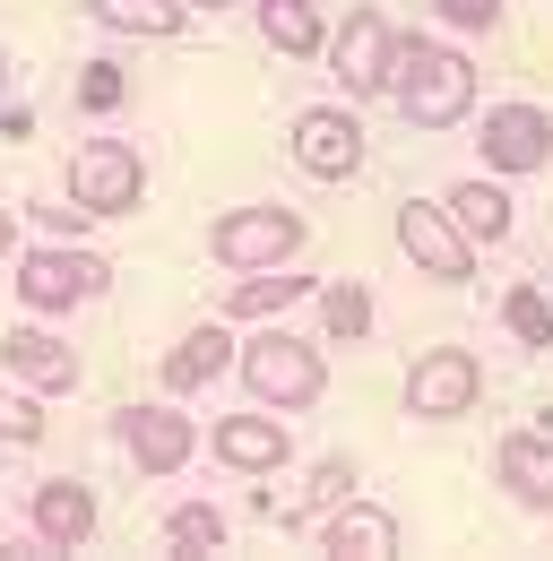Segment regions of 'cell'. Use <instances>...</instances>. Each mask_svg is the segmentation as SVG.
<instances>
[{
    "label": "cell",
    "mask_w": 553,
    "mask_h": 561,
    "mask_svg": "<svg viewBox=\"0 0 553 561\" xmlns=\"http://www.w3.org/2000/svg\"><path fill=\"white\" fill-rule=\"evenodd\" d=\"M390 95H398V113H407L415 130H450L476 104V70L450 44H398L390 53Z\"/></svg>",
    "instance_id": "1"
},
{
    "label": "cell",
    "mask_w": 553,
    "mask_h": 561,
    "mask_svg": "<svg viewBox=\"0 0 553 561\" xmlns=\"http://www.w3.org/2000/svg\"><path fill=\"white\" fill-rule=\"evenodd\" d=\"M242 380H251V398L276 407V415H294V407H312V398L329 389L320 354L303 346V337H285V329H269L260 346H242Z\"/></svg>",
    "instance_id": "2"
},
{
    "label": "cell",
    "mask_w": 553,
    "mask_h": 561,
    "mask_svg": "<svg viewBox=\"0 0 553 561\" xmlns=\"http://www.w3.org/2000/svg\"><path fill=\"white\" fill-rule=\"evenodd\" d=\"M207 242H216V260L242 268V277H251V268H285V260L303 251V216L294 208H234V216H216Z\"/></svg>",
    "instance_id": "3"
},
{
    "label": "cell",
    "mask_w": 553,
    "mask_h": 561,
    "mask_svg": "<svg viewBox=\"0 0 553 561\" xmlns=\"http://www.w3.org/2000/svg\"><path fill=\"white\" fill-rule=\"evenodd\" d=\"M138 191H147V164H138V147L122 139H87L78 156H69V199L87 216H122L138 208Z\"/></svg>",
    "instance_id": "4"
},
{
    "label": "cell",
    "mask_w": 553,
    "mask_h": 561,
    "mask_svg": "<svg viewBox=\"0 0 553 561\" xmlns=\"http://www.w3.org/2000/svg\"><path fill=\"white\" fill-rule=\"evenodd\" d=\"M476 398H484V371H476V354H467V346L415 354V371H407V415L450 423V415H467Z\"/></svg>",
    "instance_id": "5"
},
{
    "label": "cell",
    "mask_w": 553,
    "mask_h": 561,
    "mask_svg": "<svg viewBox=\"0 0 553 561\" xmlns=\"http://www.w3.org/2000/svg\"><path fill=\"white\" fill-rule=\"evenodd\" d=\"M398 251H407L424 277H441V285H459L467 268H476V242L450 225V208H424V199L398 208Z\"/></svg>",
    "instance_id": "6"
},
{
    "label": "cell",
    "mask_w": 553,
    "mask_h": 561,
    "mask_svg": "<svg viewBox=\"0 0 553 561\" xmlns=\"http://www.w3.org/2000/svg\"><path fill=\"white\" fill-rule=\"evenodd\" d=\"M294 164L320 173V182H346V173L363 164V130H354V113H346V104H312V113L294 122Z\"/></svg>",
    "instance_id": "7"
},
{
    "label": "cell",
    "mask_w": 553,
    "mask_h": 561,
    "mask_svg": "<svg viewBox=\"0 0 553 561\" xmlns=\"http://www.w3.org/2000/svg\"><path fill=\"white\" fill-rule=\"evenodd\" d=\"M390 53H398L390 18H381V9H354V18L338 26V44H329V61H338L346 95H381V87H390Z\"/></svg>",
    "instance_id": "8"
},
{
    "label": "cell",
    "mask_w": 553,
    "mask_h": 561,
    "mask_svg": "<svg viewBox=\"0 0 553 561\" xmlns=\"http://www.w3.org/2000/svg\"><path fill=\"white\" fill-rule=\"evenodd\" d=\"M545 156H553V122L537 104H493L484 113V164L493 173H537Z\"/></svg>",
    "instance_id": "9"
},
{
    "label": "cell",
    "mask_w": 553,
    "mask_h": 561,
    "mask_svg": "<svg viewBox=\"0 0 553 561\" xmlns=\"http://www.w3.org/2000/svg\"><path fill=\"white\" fill-rule=\"evenodd\" d=\"M122 449H131L138 476H173L200 449V432H191V415H173V407H131L122 415Z\"/></svg>",
    "instance_id": "10"
},
{
    "label": "cell",
    "mask_w": 553,
    "mask_h": 561,
    "mask_svg": "<svg viewBox=\"0 0 553 561\" xmlns=\"http://www.w3.org/2000/svg\"><path fill=\"white\" fill-rule=\"evenodd\" d=\"M95 285H104V260H87V251H26V268H18V294L35 311H69Z\"/></svg>",
    "instance_id": "11"
},
{
    "label": "cell",
    "mask_w": 553,
    "mask_h": 561,
    "mask_svg": "<svg viewBox=\"0 0 553 561\" xmlns=\"http://www.w3.org/2000/svg\"><path fill=\"white\" fill-rule=\"evenodd\" d=\"M216 458L242 467V476H276V467L294 458V440H285V423H276V415H225V423H216Z\"/></svg>",
    "instance_id": "12"
},
{
    "label": "cell",
    "mask_w": 553,
    "mask_h": 561,
    "mask_svg": "<svg viewBox=\"0 0 553 561\" xmlns=\"http://www.w3.org/2000/svg\"><path fill=\"white\" fill-rule=\"evenodd\" d=\"M320 545H329L338 561H390V553H398V518L372 510V501H346L338 518L320 527Z\"/></svg>",
    "instance_id": "13"
},
{
    "label": "cell",
    "mask_w": 553,
    "mask_h": 561,
    "mask_svg": "<svg viewBox=\"0 0 553 561\" xmlns=\"http://www.w3.org/2000/svg\"><path fill=\"white\" fill-rule=\"evenodd\" d=\"M0 363H9L26 389H69V380H78V354H69L53 329H9V337H0Z\"/></svg>",
    "instance_id": "14"
},
{
    "label": "cell",
    "mask_w": 553,
    "mask_h": 561,
    "mask_svg": "<svg viewBox=\"0 0 553 561\" xmlns=\"http://www.w3.org/2000/svg\"><path fill=\"white\" fill-rule=\"evenodd\" d=\"M35 536H44V545H53V553H78V545H87V536H95V492L87 484H44L35 492Z\"/></svg>",
    "instance_id": "15"
},
{
    "label": "cell",
    "mask_w": 553,
    "mask_h": 561,
    "mask_svg": "<svg viewBox=\"0 0 553 561\" xmlns=\"http://www.w3.org/2000/svg\"><path fill=\"white\" fill-rule=\"evenodd\" d=\"M493 476L519 492L528 510H553V432H510L501 458H493Z\"/></svg>",
    "instance_id": "16"
},
{
    "label": "cell",
    "mask_w": 553,
    "mask_h": 561,
    "mask_svg": "<svg viewBox=\"0 0 553 561\" xmlns=\"http://www.w3.org/2000/svg\"><path fill=\"white\" fill-rule=\"evenodd\" d=\"M441 208H450V225H459V233H467L476 251H493V242L510 233V199H501L493 182H459V191H450Z\"/></svg>",
    "instance_id": "17"
},
{
    "label": "cell",
    "mask_w": 553,
    "mask_h": 561,
    "mask_svg": "<svg viewBox=\"0 0 553 561\" xmlns=\"http://www.w3.org/2000/svg\"><path fill=\"white\" fill-rule=\"evenodd\" d=\"M225 363H234V337H225V329H191L182 346L165 354V389H207Z\"/></svg>",
    "instance_id": "18"
},
{
    "label": "cell",
    "mask_w": 553,
    "mask_h": 561,
    "mask_svg": "<svg viewBox=\"0 0 553 561\" xmlns=\"http://www.w3.org/2000/svg\"><path fill=\"white\" fill-rule=\"evenodd\" d=\"M260 35L303 61V53H320V9L312 0H260Z\"/></svg>",
    "instance_id": "19"
},
{
    "label": "cell",
    "mask_w": 553,
    "mask_h": 561,
    "mask_svg": "<svg viewBox=\"0 0 553 561\" xmlns=\"http://www.w3.org/2000/svg\"><path fill=\"white\" fill-rule=\"evenodd\" d=\"M87 9L122 35H182V0H87Z\"/></svg>",
    "instance_id": "20"
},
{
    "label": "cell",
    "mask_w": 553,
    "mask_h": 561,
    "mask_svg": "<svg viewBox=\"0 0 553 561\" xmlns=\"http://www.w3.org/2000/svg\"><path fill=\"white\" fill-rule=\"evenodd\" d=\"M303 294V277H285V268H251V277L234 285V320H269V311H285Z\"/></svg>",
    "instance_id": "21"
},
{
    "label": "cell",
    "mask_w": 553,
    "mask_h": 561,
    "mask_svg": "<svg viewBox=\"0 0 553 561\" xmlns=\"http://www.w3.org/2000/svg\"><path fill=\"white\" fill-rule=\"evenodd\" d=\"M165 536H173L182 553H216V545H225V510H207V501H182V510L165 518Z\"/></svg>",
    "instance_id": "22"
},
{
    "label": "cell",
    "mask_w": 553,
    "mask_h": 561,
    "mask_svg": "<svg viewBox=\"0 0 553 561\" xmlns=\"http://www.w3.org/2000/svg\"><path fill=\"white\" fill-rule=\"evenodd\" d=\"M320 311H329V337H338V346H354V337L372 329V294H363L354 277L329 285V294H320Z\"/></svg>",
    "instance_id": "23"
},
{
    "label": "cell",
    "mask_w": 553,
    "mask_h": 561,
    "mask_svg": "<svg viewBox=\"0 0 553 561\" xmlns=\"http://www.w3.org/2000/svg\"><path fill=\"white\" fill-rule=\"evenodd\" d=\"M501 320H510V337H528V346H553V302L537 294V285H510Z\"/></svg>",
    "instance_id": "24"
},
{
    "label": "cell",
    "mask_w": 553,
    "mask_h": 561,
    "mask_svg": "<svg viewBox=\"0 0 553 561\" xmlns=\"http://www.w3.org/2000/svg\"><path fill=\"white\" fill-rule=\"evenodd\" d=\"M78 104H87V113H113V104H122V70H113V61H87V78H78Z\"/></svg>",
    "instance_id": "25"
},
{
    "label": "cell",
    "mask_w": 553,
    "mask_h": 561,
    "mask_svg": "<svg viewBox=\"0 0 553 561\" xmlns=\"http://www.w3.org/2000/svg\"><path fill=\"white\" fill-rule=\"evenodd\" d=\"M441 18H450V26H493L501 0H441Z\"/></svg>",
    "instance_id": "26"
},
{
    "label": "cell",
    "mask_w": 553,
    "mask_h": 561,
    "mask_svg": "<svg viewBox=\"0 0 553 561\" xmlns=\"http://www.w3.org/2000/svg\"><path fill=\"white\" fill-rule=\"evenodd\" d=\"M44 423H35V407H18V398H0V440H35Z\"/></svg>",
    "instance_id": "27"
},
{
    "label": "cell",
    "mask_w": 553,
    "mask_h": 561,
    "mask_svg": "<svg viewBox=\"0 0 553 561\" xmlns=\"http://www.w3.org/2000/svg\"><path fill=\"white\" fill-rule=\"evenodd\" d=\"M9 242H18V225H9V208H0V251H9Z\"/></svg>",
    "instance_id": "28"
},
{
    "label": "cell",
    "mask_w": 553,
    "mask_h": 561,
    "mask_svg": "<svg viewBox=\"0 0 553 561\" xmlns=\"http://www.w3.org/2000/svg\"><path fill=\"white\" fill-rule=\"evenodd\" d=\"M0 95H9V61H0Z\"/></svg>",
    "instance_id": "29"
},
{
    "label": "cell",
    "mask_w": 553,
    "mask_h": 561,
    "mask_svg": "<svg viewBox=\"0 0 553 561\" xmlns=\"http://www.w3.org/2000/svg\"><path fill=\"white\" fill-rule=\"evenodd\" d=\"M200 9H225V0H200Z\"/></svg>",
    "instance_id": "30"
}]
</instances>
